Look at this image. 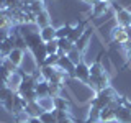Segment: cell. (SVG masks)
<instances>
[{
	"mask_svg": "<svg viewBox=\"0 0 131 123\" xmlns=\"http://www.w3.org/2000/svg\"><path fill=\"white\" fill-rule=\"evenodd\" d=\"M116 100H118V98H116V95H115L113 89L106 87L103 90H100V92H98V95L92 100V107H93V108L102 110V108L108 107L110 104H113V102H116Z\"/></svg>",
	"mask_w": 131,
	"mask_h": 123,
	"instance_id": "1",
	"label": "cell"
},
{
	"mask_svg": "<svg viewBox=\"0 0 131 123\" xmlns=\"http://www.w3.org/2000/svg\"><path fill=\"white\" fill-rule=\"evenodd\" d=\"M89 84H90V87H93V89L97 90V92H100V90L106 89V84H108V77H106L105 74H102V76H90Z\"/></svg>",
	"mask_w": 131,
	"mask_h": 123,
	"instance_id": "2",
	"label": "cell"
},
{
	"mask_svg": "<svg viewBox=\"0 0 131 123\" xmlns=\"http://www.w3.org/2000/svg\"><path fill=\"white\" fill-rule=\"evenodd\" d=\"M56 67L61 69V71H64L66 74H69V76H74V71H75V64H74L67 56L59 57V61H57V66H56Z\"/></svg>",
	"mask_w": 131,
	"mask_h": 123,
	"instance_id": "3",
	"label": "cell"
},
{
	"mask_svg": "<svg viewBox=\"0 0 131 123\" xmlns=\"http://www.w3.org/2000/svg\"><path fill=\"white\" fill-rule=\"evenodd\" d=\"M115 117L120 123H131V110L128 107H121L118 105L115 108Z\"/></svg>",
	"mask_w": 131,
	"mask_h": 123,
	"instance_id": "4",
	"label": "cell"
},
{
	"mask_svg": "<svg viewBox=\"0 0 131 123\" xmlns=\"http://www.w3.org/2000/svg\"><path fill=\"white\" fill-rule=\"evenodd\" d=\"M74 76H75L79 80H82V82H89V79H90V67H89V66H85L84 63H79V64L75 66Z\"/></svg>",
	"mask_w": 131,
	"mask_h": 123,
	"instance_id": "5",
	"label": "cell"
},
{
	"mask_svg": "<svg viewBox=\"0 0 131 123\" xmlns=\"http://www.w3.org/2000/svg\"><path fill=\"white\" fill-rule=\"evenodd\" d=\"M113 41L115 43H118V44H126L128 43V31H126V28L125 26H116L113 30Z\"/></svg>",
	"mask_w": 131,
	"mask_h": 123,
	"instance_id": "6",
	"label": "cell"
},
{
	"mask_svg": "<svg viewBox=\"0 0 131 123\" xmlns=\"http://www.w3.org/2000/svg\"><path fill=\"white\" fill-rule=\"evenodd\" d=\"M25 112L30 115V118H39V115L43 112H46V110L39 105V102H30L25 107Z\"/></svg>",
	"mask_w": 131,
	"mask_h": 123,
	"instance_id": "7",
	"label": "cell"
},
{
	"mask_svg": "<svg viewBox=\"0 0 131 123\" xmlns=\"http://www.w3.org/2000/svg\"><path fill=\"white\" fill-rule=\"evenodd\" d=\"M36 84H38V82L33 79V77H25L21 80V84H20V87H18V95H23V94L30 92V90H35Z\"/></svg>",
	"mask_w": 131,
	"mask_h": 123,
	"instance_id": "8",
	"label": "cell"
},
{
	"mask_svg": "<svg viewBox=\"0 0 131 123\" xmlns=\"http://www.w3.org/2000/svg\"><path fill=\"white\" fill-rule=\"evenodd\" d=\"M13 49H15V38H13V36H8L5 41L0 43V54H2V56L8 57V54H10Z\"/></svg>",
	"mask_w": 131,
	"mask_h": 123,
	"instance_id": "9",
	"label": "cell"
},
{
	"mask_svg": "<svg viewBox=\"0 0 131 123\" xmlns=\"http://www.w3.org/2000/svg\"><path fill=\"white\" fill-rule=\"evenodd\" d=\"M36 95H38V98H48L51 94H49V82L48 80H41L36 84Z\"/></svg>",
	"mask_w": 131,
	"mask_h": 123,
	"instance_id": "10",
	"label": "cell"
},
{
	"mask_svg": "<svg viewBox=\"0 0 131 123\" xmlns=\"http://www.w3.org/2000/svg\"><path fill=\"white\" fill-rule=\"evenodd\" d=\"M116 22L120 26H129V22H131V13L128 10H120V12H116Z\"/></svg>",
	"mask_w": 131,
	"mask_h": 123,
	"instance_id": "11",
	"label": "cell"
},
{
	"mask_svg": "<svg viewBox=\"0 0 131 123\" xmlns=\"http://www.w3.org/2000/svg\"><path fill=\"white\" fill-rule=\"evenodd\" d=\"M113 120H116V117H115V108H112V107H105V108L100 110V121L110 123Z\"/></svg>",
	"mask_w": 131,
	"mask_h": 123,
	"instance_id": "12",
	"label": "cell"
},
{
	"mask_svg": "<svg viewBox=\"0 0 131 123\" xmlns=\"http://www.w3.org/2000/svg\"><path fill=\"white\" fill-rule=\"evenodd\" d=\"M108 12V2H103V0H98L97 3H93V10L92 15L93 16H102Z\"/></svg>",
	"mask_w": 131,
	"mask_h": 123,
	"instance_id": "13",
	"label": "cell"
},
{
	"mask_svg": "<svg viewBox=\"0 0 131 123\" xmlns=\"http://www.w3.org/2000/svg\"><path fill=\"white\" fill-rule=\"evenodd\" d=\"M84 28H85V23H80L79 26H74V28H72V31H71V35L67 36V39L71 41V43L75 44L77 41H79V38H80L82 35H84Z\"/></svg>",
	"mask_w": 131,
	"mask_h": 123,
	"instance_id": "14",
	"label": "cell"
},
{
	"mask_svg": "<svg viewBox=\"0 0 131 123\" xmlns=\"http://www.w3.org/2000/svg\"><path fill=\"white\" fill-rule=\"evenodd\" d=\"M39 36H41V39L44 41V43H48V41H52V39H56V30L49 25V26L46 28H43V30L39 31Z\"/></svg>",
	"mask_w": 131,
	"mask_h": 123,
	"instance_id": "15",
	"label": "cell"
},
{
	"mask_svg": "<svg viewBox=\"0 0 131 123\" xmlns=\"http://www.w3.org/2000/svg\"><path fill=\"white\" fill-rule=\"evenodd\" d=\"M7 59L10 61V63H13L16 67H18L20 63H21V59H23V51H21V49H18V48H15L13 51H12L10 54H8Z\"/></svg>",
	"mask_w": 131,
	"mask_h": 123,
	"instance_id": "16",
	"label": "cell"
},
{
	"mask_svg": "<svg viewBox=\"0 0 131 123\" xmlns=\"http://www.w3.org/2000/svg\"><path fill=\"white\" fill-rule=\"evenodd\" d=\"M57 46H59L61 51H64L66 54H69V53H71L72 49L75 48V44L71 43V41H69L67 38H61V39H57Z\"/></svg>",
	"mask_w": 131,
	"mask_h": 123,
	"instance_id": "17",
	"label": "cell"
},
{
	"mask_svg": "<svg viewBox=\"0 0 131 123\" xmlns=\"http://www.w3.org/2000/svg\"><path fill=\"white\" fill-rule=\"evenodd\" d=\"M36 23H38V26L41 28V30L46 28V26H49V15H48L46 10H43L41 13L36 15Z\"/></svg>",
	"mask_w": 131,
	"mask_h": 123,
	"instance_id": "18",
	"label": "cell"
},
{
	"mask_svg": "<svg viewBox=\"0 0 131 123\" xmlns=\"http://www.w3.org/2000/svg\"><path fill=\"white\" fill-rule=\"evenodd\" d=\"M39 120H41V123H57L56 112L54 110H51V112H43L39 115Z\"/></svg>",
	"mask_w": 131,
	"mask_h": 123,
	"instance_id": "19",
	"label": "cell"
},
{
	"mask_svg": "<svg viewBox=\"0 0 131 123\" xmlns=\"http://www.w3.org/2000/svg\"><path fill=\"white\" fill-rule=\"evenodd\" d=\"M52 107L54 110H66V112L69 110V104L62 97H52Z\"/></svg>",
	"mask_w": 131,
	"mask_h": 123,
	"instance_id": "20",
	"label": "cell"
},
{
	"mask_svg": "<svg viewBox=\"0 0 131 123\" xmlns=\"http://www.w3.org/2000/svg\"><path fill=\"white\" fill-rule=\"evenodd\" d=\"M90 31H92V30H87V31H85L84 33V35H82L80 36V38H79V41H77V43H75V48L77 49H79V51L82 53V51H84V49L85 48H87V43H89V38H90Z\"/></svg>",
	"mask_w": 131,
	"mask_h": 123,
	"instance_id": "21",
	"label": "cell"
},
{
	"mask_svg": "<svg viewBox=\"0 0 131 123\" xmlns=\"http://www.w3.org/2000/svg\"><path fill=\"white\" fill-rule=\"evenodd\" d=\"M54 72H56V69H54V66H43V67H41V77H43L44 80H51V77L54 76Z\"/></svg>",
	"mask_w": 131,
	"mask_h": 123,
	"instance_id": "22",
	"label": "cell"
},
{
	"mask_svg": "<svg viewBox=\"0 0 131 123\" xmlns=\"http://www.w3.org/2000/svg\"><path fill=\"white\" fill-rule=\"evenodd\" d=\"M72 28H74V26H71V25H64V26H61L59 30H56V39H61V38H67V36L71 35Z\"/></svg>",
	"mask_w": 131,
	"mask_h": 123,
	"instance_id": "23",
	"label": "cell"
},
{
	"mask_svg": "<svg viewBox=\"0 0 131 123\" xmlns=\"http://www.w3.org/2000/svg\"><path fill=\"white\" fill-rule=\"evenodd\" d=\"M57 51H59V46H57V39L48 41V43H46V53H48V56H51V54H57Z\"/></svg>",
	"mask_w": 131,
	"mask_h": 123,
	"instance_id": "24",
	"label": "cell"
},
{
	"mask_svg": "<svg viewBox=\"0 0 131 123\" xmlns=\"http://www.w3.org/2000/svg\"><path fill=\"white\" fill-rule=\"evenodd\" d=\"M21 80H23V79H20V77L16 76V74H12V76L8 77V87H10L12 90H13V89L18 90L20 84H21Z\"/></svg>",
	"mask_w": 131,
	"mask_h": 123,
	"instance_id": "25",
	"label": "cell"
},
{
	"mask_svg": "<svg viewBox=\"0 0 131 123\" xmlns=\"http://www.w3.org/2000/svg\"><path fill=\"white\" fill-rule=\"evenodd\" d=\"M102 74H105V72H103V67H102L100 63H95L90 66V76H102Z\"/></svg>",
	"mask_w": 131,
	"mask_h": 123,
	"instance_id": "26",
	"label": "cell"
},
{
	"mask_svg": "<svg viewBox=\"0 0 131 123\" xmlns=\"http://www.w3.org/2000/svg\"><path fill=\"white\" fill-rule=\"evenodd\" d=\"M12 95H13V90L10 87H0V102H5Z\"/></svg>",
	"mask_w": 131,
	"mask_h": 123,
	"instance_id": "27",
	"label": "cell"
},
{
	"mask_svg": "<svg viewBox=\"0 0 131 123\" xmlns=\"http://www.w3.org/2000/svg\"><path fill=\"white\" fill-rule=\"evenodd\" d=\"M89 121H95V123L100 121V110L92 107V108H90V112H89Z\"/></svg>",
	"mask_w": 131,
	"mask_h": 123,
	"instance_id": "28",
	"label": "cell"
},
{
	"mask_svg": "<svg viewBox=\"0 0 131 123\" xmlns=\"http://www.w3.org/2000/svg\"><path fill=\"white\" fill-rule=\"evenodd\" d=\"M79 56H80V51H79V49H77V48H74L72 51H71V53H69V54H67V57H69V59H71V61H72V63L75 64V66L80 63V61H79L80 57H79Z\"/></svg>",
	"mask_w": 131,
	"mask_h": 123,
	"instance_id": "29",
	"label": "cell"
},
{
	"mask_svg": "<svg viewBox=\"0 0 131 123\" xmlns=\"http://www.w3.org/2000/svg\"><path fill=\"white\" fill-rule=\"evenodd\" d=\"M43 10H44V8H43V2H38V0H36V2H33L31 7H30V12H31L33 15H38Z\"/></svg>",
	"mask_w": 131,
	"mask_h": 123,
	"instance_id": "30",
	"label": "cell"
},
{
	"mask_svg": "<svg viewBox=\"0 0 131 123\" xmlns=\"http://www.w3.org/2000/svg\"><path fill=\"white\" fill-rule=\"evenodd\" d=\"M57 61H59V56L57 54H51V56H48L46 57V61L43 63V66H57Z\"/></svg>",
	"mask_w": 131,
	"mask_h": 123,
	"instance_id": "31",
	"label": "cell"
},
{
	"mask_svg": "<svg viewBox=\"0 0 131 123\" xmlns=\"http://www.w3.org/2000/svg\"><path fill=\"white\" fill-rule=\"evenodd\" d=\"M2 64H3V66H5V67H7V69H8V71H10V72H13V71H15V69H16V66H15L13 63H10V61H8V59H7V61H3V63H2Z\"/></svg>",
	"mask_w": 131,
	"mask_h": 123,
	"instance_id": "32",
	"label": "cell"
},
{
	"mask_svg": "<svg viewBox=\"0 0 131 123\" xmlns=\"http://www.w3.org/2000/svg\"><path fill=\"white\" fill-rule=\"evenodd\" d=\"M7 16L3 15V13H0V30H2V28H5V25H7Z\"/></svg>",
	"mask_w": 131,
	"mask_h": 123,
	"instance_id": "33",
	"label": "cell"
},
{
	"mask_svg": "<svg viewBox=\"0 0 131 123\" xmlns=\"http://www.w3.org/2000/svg\"><path fill=\"white\" fill-rule=\"evenodd\" d=\"M8 38V33L5 31V28H2V30H0V43H2V41H5Z\"/></svg>",
	"mask_w": 131,
	"mask_h": 123,
	"instance_id": "34",
	"label": "cell"
},
{
	"mask_svg": "<svg viewBox=\"0 0 131 123\" xmlns=\"http://www.w3.org/2000/svg\"><path fill=\"white\" fill-rule=\"evenodd\" d=\"M0 87H8V79L3 76H0Z\"/></svg>",
	"mask_w": 131,
	"mask_h": 123,
	"instance_id": "35",
	"label": "cell"
},
{
	"mask_svg": "<svg viewBox=\"0 0 131 123\" xmlns=\"http://www.w3.org/2000/svg\"><path fill=\"white\" fill-rule=\"evenodd\" d=\"M18 2H20V0H7V7H16V5H18Z\"/></svg>",
	"mask_w": 131,
	"mask_h": 123,
	"instance_id": "36",
	"label": "cell"
},
{
	"mask_svg": "<svg viewBox=\"0 0 131 123\" xmlns=\"http://www.w3.org/2000/svg\"><path fill=\"white\" fill-rule=\"evenodd\" d=\"M57 123H72V118H69V117L59 118V120H57Z\"/></svg>",
	"mask_w": 131,
	"mask_h": 123,
	"instance_id": "37",
	"label": "cell"
},
{
	"mask_svg": "<svg viewBox=\"0 0 131 123\" xmlns=\"http://www.w3.org/2000/svg\"><path fill=\"white\" fill-rule=\"evenodd\" d=\"M28 123H41V120H39V118H30Z\"/></svg>",
	"mask_w": 131,
	"mask_h": 123,
	"instance_id": "38",
	"label": "cell"
},
{
	"mask_svg": "<svg viewBox=\"0 0 131 123\" xmlns=\"http://www.w3.org/2000/svg\"><path fill=\"white\" fill-rule=\"evenodd\" d=\"M0 7H7V0H0Z\"/></svg>",
	"mask_w": 131,
	"mask_h": 123,
	"instance_id": "39",
	"label": "cell"
},
{
	"mask_svg": "<svg viewBox=\"0 0 131 123\" xmlns=\"http://www.w3.org/2000/svg\"><path fill=\"white\" fill-rule=\"evenodd\" d=\"M126 51H128V57H131V48H128Z\"/></svg>",
	"mask_w": 131,
	"mask_h": 123,
	"instance_id": "40",
	"label": "cell"
},
{
	"mask_svg": "<svg viewBox=\"0 0 131 123\" xmlns=\"http://www.w3.org/2000/svg\"><path fill=\"white\" fill-rule=\"evenodd\" d=\"M87 2H90V3H97L98 0H87Z\"/></svg>",
	"mask_w": 131,
	"mask_h": 123,
	"instance_id": "41",
	"label": "cell"
},
{
	"mask_svg": "<svg viewBox=\"0 0 131 123\" xmlns=\"http://www.w3.org/2000/svg\"><path fill=\"white\" fill-rule=\"evenodd\" d=\"M85 123H95V121H89V120H87V121H85Z\"/></svg>",
	"mask_w": 131,
	"mask_h": 123,
	"instance_id": "42",
	"label": "cell"
},
{
	"mask_svg": "<svg viewBox=\"0 0 131 123\" xmlns=\"http://www.w3.org/2000/svg\"><path fill=\"white\" fill-rule=\"evenodd\" d=\"M20 123H28V121H20Z\"/></svg>",
	"mask_w": 131,
	"mask_h": 123,
	"instance_id": "43",
	"label": "cell"
},
{
	"mask_svg": "<svg viewBox=\"0 0 131 123\" xmlns=\"http://www.w3.org/2000/svg\"><path fill=\"white\" fill-rule=\"evenodd\" d=\"M103 2H108V0H103Z\"/></svg>",
	"mask_w": 131,
	"mask_h": 123,
	"instance_id": "44",
	"label": "cell"
},
{
	"mask_svg": "<svg viewBox=\"0 0 131 123\" xmlns=\"http://www.w3.org/2000/svg\"><path fill=\"white\" fill-rule=\"evenodd\" d=\"M129 26H131V22H129Z\"/></svg>",
	"mask_w": 131,
	"mask_h": 123,
	"instance_id": "45",
	"label": "cell"
},
{
	"mask_svg": "<svg viewBox=\"0 0 131 123\" xmlns=\"http://www.w3.org/2000/svg\"><path fill=\"white\" fill-rule=\"evenodd\" d=\"M0 57H2V54H0Z\"/></svg>",
	"mask_w": 131,
	"mask_h": 123,
	"instance_id": "46",
	"label": "cell"
}]
</instances>
